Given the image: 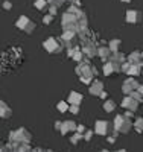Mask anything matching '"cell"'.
<instances>
[{
  "instance_id": "11",
  "label": "cell",
  "mask_w": 143,
  "mask_h": 152,
  "mask_svg": "<svg viewBox=\"0 0 143 152\" xmlns=\"http://www.w3.org/2000/svg\"><path fill=\"white\" fill-rule=\"evenodd\" d=\"M110 53H111V49H110V46H108V47H99V49H98V55H99L103 61H105V59L110 56Z\"/></svg>"
},
{
  "instance_id": "6",
  "label": "cell",
  "mask_w": 143,
  "mask_h": 152,
  "mask_svg": "<svg viewBox=\"0 0 143 152\" xmlns=\"http://www.w3.org/2000/svg\"><path fill=\"white\" fill-rule=\"evenodd\" d=\"M90 93L93 96H100L103 93V84L99 79H95L93 85H90Z\"/></svg>"
},
{
  "instance_id": "19",
  "label": "cell",
  "mask_w": 143,
  "mask_h": 152,
  "mask_svg": "<svg viewBox=\"0 0 143 152\" xmlns=\"http://www.w3.org/2000/svg\"><path fill=\"white\" fill-rule=\"evenodd\" d=\"M73 37H75V31H66L62 34V40L64 41H70Z\"/></svg>"
},
{
  "instance_id": "22",
  "label": "cell",
  "mask_w": 143,
  "mask_h": 152,
  "mask_svg": "<svg viewBox=\"0 0 143 152\" xmlns=\"http://www.w3.org/2000/svg\"><path fill=\"white\" fill-rule=\"evenodd\" d=\"M79 138H81V132H76V134H73V135H72L70 142H72L73 145H76L78 142H79Z\"/></svg>"
},
{
  "instance_id": "4",
  "label": "cell",
  "mask_w": 143,
  "mask_h": 152,
  "mask_svg": "<svg viewBox=\"0 0 143 152\" xmlns=\"http://www.w3.org/2000/svg\"><path fill=\"white\" fill-rule=\"evenodd\" d=\"M76 129H78V125H76L73 120H66V122H62V126H61V129H59V131H61L62 135H66L67 132H70V131L75 132Z\"/></svg>"
},
{
  "instance_id": "28",
  "label": "cell",
  "mask_w": 143,
  "mask_h": 152,
  "mask_svg": "<svg viewBox=\"0 0 143 152\" xmlns=\"http://www.w3.org/2000/svg\"><path fill=\"white\" fill-rule=\"evenodd\" d=\"M49 2H50L52 5H55V6H59V3L64 2V0H49Z\"/></svg>"
},
{
  "instance_id": "33",
  "label": "cell",
  "mask_w": 143,
  "mask_h": 152,
  "mask_svg": "<svg viewBox=\"0 0 143 152\" xmlns=\"http://www.w3.org/2000/svg\"><path fill=\"white\" fill-rule=\"evenodd\" d=\"M137 91H140V93L143 94V85H139V90H137Z\"/></svg>"
},
{
  "instance_id": "34",
  "label": "cell",
  "mask_w": 143,
  "mask_h": 152,
  "mask_svg": "<svg viewBox=\"0 0 143 152\" xmlns=\"http://www.w3.org/2000/svg\"><path fill=\"white\" fill-rule=\"evenodd\" d=\"M122 2H129V0H122Z\"/></svg>"
},
{
  "instance_id": "31",
  "label": "cell",
  "mask_w": 143,
  "mask_h": 152,
  "mask_svg": "<svg viewBox=\"0 0 143 152\" xmlns=\"http://www.w3.org/2000/svg\"><path fill=\"white\" fill-rule=\"evenodd\" d=\"M107 140H108V143H114L116 142V137H108Z\"/></svg>"
},
{
  "instance_id": "13",
  "label": "cell",
  "mask_w": 143,
  "mask_h": 152,
  "mask_svg": "<svg viewBox=\"0 0 143 152\" xmlns=\"http://www.w3.org/2000/svg\"><path fill=\"white\" fill-rule=\"evenodd\" d=\"M139 12H136V11H128L126 12V21L128 23H136L137 20H139Z\"/></svg>"
},
{
  "instance_id": "30",
  "label": "cell",
  "mask_w": 143,
  "mask_h": 152,
  "mask_svg": "<svg viewBox=\"0 0 143 152\" xmlns=\"http://www.w3.org/2000/svg\"><path fill=\"white\" fill-rule=\"evenodd\" d=\"M61 126H62V123H61V122L58 120V122L55 123V128H56V129H61Z\"/></svg>"
},
{
  "instance_id": "2",
  "label": "cell",
  "mask_w": 143,
  "mask_h": 152,
  "mask_svg": "<svg viewBox=\"0 0 143 152\" xmlns=\"http://www.w3.org/2000/svg\"><path fill=\"white\" fill-rule=\"evenodd\" d=\"M44 49L49 53H58L61 50V44L56 40H54V38H49V40L44 41Z\"/></svg>"
},
{
  "instance_id": "27",
  "label": "cell",
  "mask_w": 143,
  "mask_h": 152,
  "mask_svg": "<svg viewBox=\"0 0 143 152\" xmlns=\"http://www.w3.org/2000/svg\"><path fill=\"white\" fill-rule=\"evenodd\" d=\"M82 56H84V55H82V52H76V53L73 55V59H76V61H81V59H82Z\"/></svg>"
},
{
  "instance_id": "12",
  "label": "cell",
  "mask_w": 143,
  "mask_h": 152,
  "mask_svg": "<svg viewBox=\"0 0 143 152\" xmlns=\"http://www.w3.org/2000/svg\"><path fill=\"white\" fill-rule=\"evenodd\" d=\"M29 23H31V20H29V18H26V17H20V20L17 21L15 26H17L18 29H21V31H26V28L29 26Z\"/></svg>"
},
{
  "instance_id": "16",
  "label": "cell",
  "mask_w": 143,
  "mask_h": 152,
  "mask_svg": "<svg viewBox=\"0 0 143 152\" xmlns=\"http://www.w3.org/2000/svg\"><path fill=\"white\" fill-rule=\"evenodd\" d=\"M114 108H116V104L113 102V100H105V102H103V110H105L107 113L114 111Z\"/></svg>"
},
{
  "instance_id": "9",
  "label": "cell",
  "mask_w": 143,
  "mask_h": 152,
  "mask_svg": "<svg viewBox=\"0 0 143 152\" xmlns=\"http://www.w3.org/2000/svg\"><path fill=\"white\" fill-rule=\"evenodd\" d=\"M0 116H2L3 119H8V117L11 116V108H9L5 102L0 104Z\"/></svg>"
},
{
  "instance_id": "3",
  "label": "cell",
  "mask_w": 143,
  "mask_h": 152,
  "mask_svg": "<svg viewBox=\"0 0 143 152\" xmlns=\"http://www.w3.org/2000/svg\"><path fill=\"white\" fill-rule=\"evenodd\" d=\"M136 88H139L137 81H136L134 78H128V79L125 81L123 87H122V90H123V93H126V94H131L133 91H136Z\"/></svg>"
},
{
  "instance_id": "29",
  "label": "cell",
  "mask_w": 143,
  "mask_h": 152,
  "mask_svg": "<svg viewBox=\"0 0 143 152\" xmlns=\"http://www.w3.org/2000/svg\"><path fill=\"white\" fill-rule=\"evenodd\" d=\"M78 132H85V128H84V125H78Z\"/></svg>"
},
{
  "instance_id": "7",
  "label": "cell",
  "mask_w": 143,
  "mask_h": 152,
  "mask_svg": "<svg viewBox=\"0 0 143 152\" xmlns=\"http://www.w3.org/2000/svg\"><path fill=\"white\" fill-rule=\"evenodd\" d=\"M108 129H110V123L108 122H105V120H98L96 122V132L98 134H100V135H105L107 132H108Z\"/></svg>"
},
{
  "instance_id": "25",
  "label": "cell",
  "mask_w": 143,
  "mask_h": 152,
  "mask_svg": "<svg viewBox=\"0 0 143 152\" xmlns=\"http://www.w3.org/2000/svg\"><path fill=\"white\" fill-rule=\"evenodd\" d=\"M92 135H93V131H85V134H84V140L90 142V140H92Z\"/></svg>"
},
{
  "instance_id": "23",
  "label": "cell",
  "mask_w": 143,
  "mask_h": 152,
  "mask_svg": "<svg viewBox=\"0 0 143 152\" xmlns=\"http://www.w3.org/2000/svg\"><path fill=\"white\" fill-rule=\"evenodd\" d=\"M44 5H46V0H37V2H35V8L37 9H43Z\"/></svg>"
},
{
  "instance_id": "18",
  "label": "cell",
  "mask_w": 143,
  "mask_h": 152,
  "mask_svg": "<svg viewBox=\"0 0 143 152\" xmlns=\"http://www.w3.org/2000/svg\"><path fill=\"white\" fill-rule=\"evenodd\" d=\"M123 59H125V58H123V55H120L119 52H116V53L113 55V58H111V61H113V62H116V64H119V62H122V64H123Z\"/></svg>"
},
{
  "instance_id": "32",
  "label": "cell",
  "mask_w": 143,
  "mask_h": 152,
  "mask_svg": "<svg viewBox=\"0 0 143 152\" xmlns=\"http://www.w3.org/2000/svg\"><path fill=\"white\" fill-rule=\"evenodd\" d=\"M11 8V3L9 2H5V9H9Z\"/></svg>"
},
{
  "instance_id": "20",
  "label": "cell",
  "mask_w": 143,
  "mask_h": 152,
  "mask_svg": "<svg viewBox=\"0 0 143 152\" xmlns=\"http://www.w3.org/2000/svg\"><path fill=\"white\" fill-rule=\"evenodd\" d=\"M134 126H136V131H139V132H143V119H142V117H139V119L136 120Z\"/></svg>"
},
{
  "instance_id": "15",
  "label": "cell",
  "mask_w": 143,
  "mask_h": 152,
  "mask_svg": "<svg viewBox=\"0 0 143 152\" xmlns=\"http://www.w3.org/2000/svg\"><path fill=\"white\" fill-rule=\"evenodd\" d=\"M123 122H125V117H123V116H116V120H114V129L120 131Z\"/></svg>"
},
{
  "instance_id": "1",
  "label": "cell",
  "mask_w": 143,
  "mask_h": 152,
  "mask_svg": "<svg viewBox=\"0 0 143 152\" xmlns=\"http://www.w3.org/2000/svg\"><path fill=\"white\" fill-rule=\"evenodd\" d=\"M9 138H11V142H31V134L24 128H20L15 132H11Z\"/></svg>"
},
{
  "instance_id": "24",
  "label": "cell",
  "mask_w": 143,
  "mask_h": 152,
  "mask_svg": "<svg viewBox=\"0 0 143 152\" xmlns=\"http://www.w3.org/2000/svg\"><path fill=\"white\" fill-rule=\"evenodd\" d=\"M52 20H54V15L49 14V15H46V17L43 18V23H44V24H49V23H52Z\"/></svg>"
},
{
  "instance_id": "26",
  "label": "cell",
  "mask_w": 143,
  "mask_h": 152,
  "mask_svg": "<svg viewBox=\"0 0 143 152\" xmlns=\"http://www.w3.org/2000/svg\"><path fill=\"white\" fill-rule=\"evenodd\" d=\"M70 111L73 113V114H78V113H79V105H70Z\"/></svg>"
},
{
  "instance_id": "14",
  "label": "cell",
  "mask_w": 143,
  "mask_h": 152,
  "mask_svg": "<svg viewBox=\"0 0 143 152\" xmlns=\"http://www.w3.org/2000/svg\"><path fill=\"white\" fill-rule=\"evenodd\" d=\"M131 126H133V123H131V120H129V117H125V122H123V125H122L120 131L126 134V132L131 131Z\"/></svg>"
},
{
  "instance_id": "5",
  "label": "cell",
  "mask_w": 143,
  "mask_h": 152,
  "mask_svg": "<svg viewBox=\"0 0 143 152\" xmlns=\"http://www.w3.org/2000/svg\"><path fill=\"white\" fill-rule=\"evenodd\" d=\"M122 107H125V108H128V110H131V111H136L137 110V107H139V102L131 96V94H128V97L122 102Z\"/></svg>"
},
{
  "instance_id": "21",
  "label": "cell",
  "mask_w": 143,
  "mask_h": 152,
  "mask_svg": "<svg viewBox=\"0 0 143 152\" xmlns=\"http://www.w3.org/2000/svg\"><path fill=\"white\" fill-rule=\"evenodd\" d=\"M56 108H58V111H61V113H64V111L70 110V108H69V105H67V102H59Z\"/></svg>"
},
{
  "instance_id": "8",
  "label": "cell",
  "mask_w": 143,
  "mask_h": 152,
  "mask_svg": "<svg viewBox=\"0 0 143 152\" xmlns=\"http://www.w3.org/2000/svg\"><path fill=\"white\" fill-rule=\"evenodd\" d=\"M82 102V94H79V93H75V91H72L70 94H69V104L70 105H79Z\"/></svg>"
},
{
  "instance_id": "10",
  "label": "cell",
  "mask_w": 143,
  "mask_h": 152,
  "mask_svg": "<svg viewBox=\"0 0 143 152\" xmlns=\"http://www.w3.org/2000/svg\"><path fill=\"white\" fill-rule=\"evenodd\" d=\"M84 53L88 55V56H95V55H98V49L93 43H88V46L84 49Z\"/></svg>"
},
{
  "instance_id": "17",
  "label": "cell",
  "mask_w": 143,
  "mask_h": 152,
  "mask_svg": "<svg viewBox=\"0 0 143 152\" xmlns=\"http://www.w3.org/2000/svg\"><path fill=\"white\" fill-rule=\"evenodd\" d=\"M119 46H120V40H113L111 43H110V49H111V52L113 53H116L119 50Z\"/></svg>"
}]
</instances>
